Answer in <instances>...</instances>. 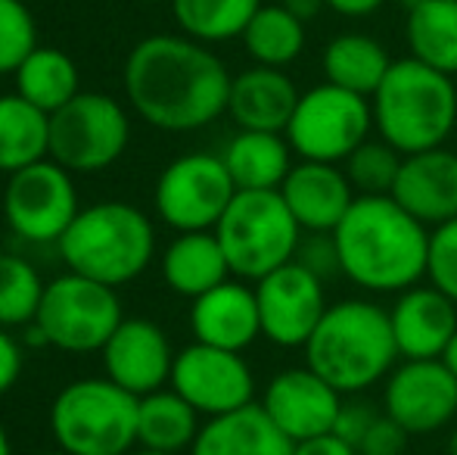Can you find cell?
<instances>
[{
    "label": "cell",
    "instance_id": "e575fe53",
    "mask_svg": "<svg viewBox=\"0 0 457 455\" xmlns=\"http://www.w3.org/2000/svg\"><path fill=\"white\" fill-rule=\"evenodd\" d=\"M37 47V29L29 4L0 0V75L16 72Z\"/></svg>",
    "mask_w": 457,
    "mask_h": 455
},
{
    "label": "cell",
    "instance_id": "836d02e7",
    "mask_svg": "<svg viewBox=\"0 0 457 455\" xmlns=\"http://www.w3.org/2000/svg\"><path fill=\"white\" fill-rule=\"evenodd\" d=\"M402 153L383 138H367L355 153L343 163L352 188L358 197H386L395 188V178L402 172Z\"/></svg>",
    "mask_w": 457,
    "mask_h": 455
},
{
    "label": "cell",
    "instance_id": "ba28073f",
    "mask_svg": "<svg viewBox=\"0 0 457 455\" xmlns=\"http://www.w3.org/2000/svg\"><path fill=\"white\" fill-rule=\"evenodd\" d=\"M373 131L370 97L330 81L299 94L287 125V140L299 159L343 165Z\"/></svg>",
    "mask_w": 457,
    "mask_h": 455
},
{
    "label": "cell",
    "instance_id": "5bb4252c",
    "mask_svg": "<svg viewBox=\"0 0 457 455\" xmlns=\"http://www.w3.org/2000/svg\"><path fill=\"white\" fill-rule=\"evenodd\" d=\"M383 412L408 437L445 431L457 418V377L442 358H402L383 381Z\"/></svg>",
    "mask_w": 457,
    "mask_h": 455
},
{
    "label": "cell",
    "instance_id": "4316f807",
    "mask_svg": "<svg viewBox=\"0 0 457 455\" xmlns=\"http://www.w3.org/2000/svg\"><path fill=\"white\" fill-rule=\"evenodd\" d=\"M408 56L442 75H457V0H411L404 16Z\"/></svg>",
    "mask_w": 457,
    "mask_h": 455
},
{
    "label": "cell",
    "instance_id": "6da1fadb",
    "mask_svg": "<svg viewBox=\"0 0 457 455\" xmlns=\"http://www.w3.org/2000/svg\"><path fill=\"white\" fill-rule=\"evenodd\" d=\"M230 79L205 44L187 35H150L128 54L125 94L144 122L162 131H196L228 113Z\"/></svg>",
    "mask_w": 457,
    "mask_h": 455
},
{
    "label": "cell",
    "instance_id": "681fc988",
    "mask_svg": "<svg viewBox=\"0 0 457 455\" xmlns=\"http://www.w3.org/2000/svg\"><path fill=\"white\" fill-rule=\"evenodd\" d=\"M140 4H162V0H140Z\"/></svg>",
    "mask_w": 457,
    "mask_h": 455
},
{
    "label": "cell",
    "instance_id": "ffe728a7",
    "mask_svg": "<svg viewBox=\"0 0 457 455\" xmlns=\"http://www.w3.org/2000/svg\"><path fill=\"white\" fill-rule=\"evenodd\" d=\"M389 322L402 358H439L457 331V303L436 284L420 281L395 293Z\"/></svg>",
    "mask_w": 457,
    "mask_h": 455
},
{
    "label": "cell",
    "instance_id": "3957f363",
    "mask_svg": "<svg viewBox=\"0 0 457 455\" xmlns=\"http://www.w3.org/2000/svg\"><path fill=\"white\" fill-rule=\"evenodd\" d=\"M302 350L308 368L318 371L343 396L377 387L402 358L389 309L361 297L327 306L324 318Z\"/></svg>",
    "mask_w": 457,
    "mask_h": 455
},
{
    "label": "cell",
    "instance_id": "60d3db41",
    "mask_svg": "<svg viewBox=\"0 0 457 455\" xmlns=\"http://www.w3.org/2000/svg\"><path fill=\"white\" fill-rule=\"evenodd\" d=\"M293 455H358V450H355V446H349V443H343L337 434H327V437L295 443Z\"/></svg>",
    "mask_w": 457,
    "mask_h": 455
},
{
    "label": "cell",
    "instance_id": "7dc6e473",
    "mask_svg": "<svg viewBox=\"0 0 457 455\" xmlns=\"http://www.w3.org/2000/svg\"><path fill=\"white\" fill-rule=\"evenodd\" d=\"M131 455H175V452H153V450H140V452H131Z\"/></svg>",
    "mask_w": 457,
    "mask_h": 455
},
{
    "label": "cell",
    "instance_id": "f907efd6",
    "mask_svg": "<svg viewBox=\"0 0 457 455\" xmlns=\"http://www.w3.org/2000/svg\"><path fill=\"white\" fill-rule=\"evenodd\" d=\"M0 203H4V190H0Z\"/></svg>",
    "mask_w": 457,
    "mask_h": 455
},
{
    "label": "cell",
    "instance_id": "83f0119b",
    "mask_svg": "<svg viewBox=\"0 0 457 455\" xmlns=\"http://www.w3.org/2000/svg\"><path fill=\"white\" fill-rule=\"evenodd\" d=\"M199 412L178 390H156L140 396L137 406V443L153 452L190 450L199 437Z\"/></svg>",
    "mask_w": 457,
    "mask_h": 455
},
{
    "label": "cell",
    "instance_id": "c3c4849f",
    "mask_svg": "<svg viewBox=\"0 0 457 455\" xmlns=\"http://www.w3.org/2000/svg\"><path fill=\"white\" fill-rule=\"evenodd\" d=\"M41 455H72V452H62V450H60V452H41Z\"/></svg>",
    "mask_w": 457,
    "mask_h": 455
},
{
    "label": "cell",
    "instance_id": "8992f818",
    "mask_svg": "<svg viewBox=\"0 0 457 455\" xmlns=\"http://www.w3.org/2000/svg\"><path fill=\"white\" fill-rule=\"evenodd\" d=\"M140 396L109 377L72 381L50 406L56 446L72 455H125L137 443Z\"/></svg>",
    "mask_w": 457,
    "mask_h": 455
},
{
    "label": "cell",
    "instance_id": "d590c367",
    "mask_svg": "<svg viewBox=\"0 0 457 455\" xmlns=\"http://www.w3.org/2000/svg\"><path fill=\"white\" fill-rule=\"evenodd\" d=\"M427 281L457 303V219L429 231Z\"/></svg>",
    "mask_w": 457,
    "mask_h": 455
},
{
    "label": "cell",
    "instance_id": "1f68e13d",
    "mask_svg": "<svg viewBox=\"0 0 457 455\" xmlns=\"http://www.w3.org/2000/svg\"><path fill=\"white\" fill-rule=\"evenodd\" d=\"M262 0H171L178 29L199 44H224L243 38Z\"/></svg>",
    "mask_w": 457,
    "mask_h": 455
},
{
    "label": "cell",
    "instance_id": "f5cc1de1",
    "mask_svg": "<svg viewBox=\"0 0 457 455\" xmlns=\"http://www.w3.org/2000/svg\"><path fill=\"white\" fill-rule=\"evenodd\" d=\"M408 4H411V0H408Z\"/></svg>",
    "mask_w": 457,
    "mask_h": 455
},
{
    "label": "cell",
    "instance_id": "7bdbcfd3",
    "mask_svg": "<svg viewBox=\"0 0 457 455\" xmlns=\"http://www.w3.org/2000/svg\"><path fill=\"white\" fill-rule=\"evenodd\" d=\"M283 6L293 10L302 22H308V19H314L320 10H324V0H283Z\"/></svg>",
    "mask_w": 457,
    "mask_h": 455
},
{
    "label": "cell",
    "instance_id": "f546056e",
    "mask_svg": "<svg viewBox=\"0 0 457 455\" xmlns=\"http://www.w3.org/2000/svg\"><path fill=\"white\" fill-rule=\"evenodd\" d=\"M16 94L35 104L37 110L54 115L56 110L79 97V69L60 47H41L37 44L29 60L16 69Z\"/></svg>",
    "mask_w": 457,
    "mask_h": 455
},
{
    "label": "cell",
    "instance_id": "ee69618b",
    "mask_svg": "<svg viewBox=\"0 0 457 455\" xmlns=\"http://www.w3.org/2000/svg\"><path fill=\"white\" fill-rule=\"evenodd\" d=\"M442 365H445L448 371H452V375L457 377V331H454V337L452 341H448V346H445V352H442Z\"/></svg>",
    "mask_w": 457,
    "mask_h": 455
},
{
    "label": "cell",
    "instance_id": "8fae6325",
    "mask_svg": "<svg viewBox=\"0 0 457 455\" xmlns=\"http://www.w3.org/2000/svg\"><path fill=\"white\" fill-rule=\"evenodd\" d=\"M234 194L237 184L221 153H187L162 169L153 200L165 225L184 234L215 231Z\"/></svg>",
    "mask_w": 457,
    "mask_h": 455
},
{
    "label": "cell",
    "instance_id": "b9f144b4",
    "mask_svg": "<svg viewBox=\"0 0 457 455\" xmlns=\"http://www.w3.org/2000/svg\"><path fill=\"white\" fill-rule=\"evenodd\" d=\"M324 6L343 19H367L383 10L386 0H324Z\"/></svg>",
    "mask_w": 457,
    "mask_h": 455
},
{
    "label": "cell",
    "instance_id": "f1b7e54d",
    "mask_svg": "<svg viewBox=\"0 0 457 455\" xmlns=\"http://www.w3.org/2000/svg\"><path fill=\"white\" fill-rule=\"evenodd\" d=\"M50 156V115L19 94L0 97V172L35 165Z\"/></svg>",
    "mask_w": 457,
    "mask_h": 455
},
{
    "label": "cell",
    "instance_id": "ac0fdd59",
    "mask_svg": "<svg viewBox=\"0 0 457 455\" xmlns=\"http://www.w3.org/2000/svg\"><path fill=\"white\" fill-rule=\"evenodd\" d=\"M280 197L305 234H333L358 194L343 165L299 159L283 178Z\"/></svg>",
    "mask_w": 457,
    "mask_h": 455
},
{
    "label": "cell",
    "instance_id": "d6986e66",
    "mask_svg": "<svg viewBox=\"0 0 457 455\" xmlns=\"http://www.w3.org/2000/svg\"><path fill=\"white\" fill-rule=\"evenodd\" d=\"M389 197L429 231L457 219V153L436 147L404 156Z\"/></svg>",
    "mask_w": 457,
    "mask_h": 455
},
{
    "label": "cell",
    "instance_id": "30bf717a",
    "mask_svg": "<svg viewBox=\"0 0 457 455\" xmlns=\"http://www.w3.org/2000/svg\"><path fill=\"white\" fill-rule=\"evenodd\" d=\"M131 125L109 94H85L50 115V159L69 172L109 169L125 153Z\"/></svg>",
    "mask_w": 457,
    "mask_h": 455
},
{
    "label": "cell",
    "instance_id": "603a6c76",
    "mask_svg": "<svg viewBox=\"0 0 457 455\" xmlns=\"http://www.w3.org/2000/svg\"><path fill=\"white\" fill-rule=\"evenodd\" d=\"M295 443L265 415L259 402L209 418L190 455H293Z\"/></svg>",
    "mask_w": 457,
    "mask_h": 455
},
{
    "label": "cell",
    "instance_id": "52a82bcc",
    "mask_svg": "<svg viewBox=\"0 0 457 455\" xmlns=\"http://www.w3.org/2000/svg\"><path fill=\"white\" fill-rule=\"evenodd\" d=\"M302 234L305 231L293 219L280 190H237L215 225L230 274L240 281H262L293 262Z\"/></svg>",
    "mask_w": 457,
    "mask_h": 455
},
{
    "label": "cell",
    "instance_id": "5b68a950",
    "mask_svg": "<svg viewBox=\"0 0 457 455\" xmlns=\"http://www.w3.org/2000/svg\"><path fill=\"white\" fill-rule=\"evenodd\" d=\"M56 247L69 272L85 274L106 287H121L140 278L153 262L156 231L144 209L131 203L103 200L81 209Z\"/></svg>",
    "mask_w": 457,
    "mask_h": 455
},
{
    "label": "cell",
    "instance_id": "7c38bea8",
    "mask_svg": "<svg viewBox=\"0 0 457 455\" xmlns=\"http://www.w3.org/2000/svg\"><path fill=\"white\" fill-rule=\"evenodd\" d=\"M0 209L12 234L31 243H60V237L81 213L72 172L50 156L12 172L6 178Z\"/></svg>",
    "mask_w": 457,
    "mask_h": 455
},
{
    "label": "cell",
    "instance_id": "9c48e42d",
    "mask_svg": "<svg viewBox=\"0 0 457 455\" xmlns=\"http://www.w3.org/2000/svg\"><path fill=\"white\" fill-rule=\"evenodd\" d=\"M125 322L115 287L91 281L85 274H62L44 287L35 324L44 331L47 346L62 352L103 350L112 331Z\"/></svg>",
    "mask_w": 457,
    "mask_h": 455
},
{
    "label": "cell",
    "instance_id": "277c9868",
    "mask_svg": "<svg viewBox=\"0 0 457 455\" xmlns=\"http://www.w3.org/2000/svg\"><path fill=\"white\" fill-rule=\"evenodd\" d=\"M373 131L402 156L445 147L457 128V85L452 75L414 56L395 60L370 97Z\"/></svg>",
    "mask_w": 457,
    "mask_h": 455
},
{
    "label": "cell",
    "instance_id": "2e32d148",
    "mask_svg": "<svg viewBox=\"0 0 457 455\" xmlns=\"http://www.w3.org/2000/svg\"><path fill=\"white\" fill-rule=\"evenodd\" d=\"M259 406L293 443H305L333 434L343 409V393L330 387L318 371L302 365V368L277 371L268 381Z\"/></svg>",
    "mask_w": 457,
    "mask_h": 455
},
{
    "label": "cell",
    "instance_id": "d4e9b609",
    "mask_svg": "<svg viewBox=\"0 0 457 455\" xmlns=\"http://www.w3.org/2000/svg\"><path fill=\"white\" fill-rule=\"evenodd\" d=\"M293 156L287 134L277 131H237L221 153L237 190H280Z\"/></svg>",
    "mask_w": 457,
    "mask_h": 455
},
{
    "label": "cell",
    "instance_id": "4dcf8cb0",
    "mask_svg": "<svg viewBox=\"0 0 457 455\" xmlns=\"http://www.w3.org/2000/svg\"><path fill=\"white\" fill-rule=\"evenodd\" d=\"M240 41L255 66L287 69L305 50V22L283 4H262Z\"/></svg>",
    "mask_w": 457,
    "mask_h": 455
},
{
    "label": "cell",
    "instance_id": "8d00e7d4",
    "mask_svg": "<svg viewBox=\"0 0 457 455\" xmlns=\"http://www.w3.org/2000/svg\"><path fill=\"white\" fill-rule=\"evenodd\" d=\"M295 262H299V265H305L308 272H314L320 281L343 278V268H339V253H337V240H333V234H302Z\"/></svg>",
    "mask_w": 457,
    "mask_h": 455
},
{
    "label": "cell",
    "instance_id": "ab89813d",
    "mask_svg": "<svg viewBox=\"0 0 457 455\" xmlns=\"http://www.w3.org/2000/svg\"><path fill=\"white\" fill-rule=\"evenodd\" d=\"M22 346L6 328H0V393L16 387L19 375H22Z\"/></svg>",
    "mask_w": 457,
    "mask_h": 455
},
{
    "label": "cell",
    "instance_id": "7a4b0ae2",
    "mask_svg": "<svg viewBox=\"0 0 457 455\" xmlns=\"http://www.w3.org/2000/svg\"><path fill=\"white\" fill-rule=\"evenodd\" d=\"M333 240L343 278L367 293H402L427 281L429 228L389 194L355 197Z\"/></svg>",
    "mask_w": 457,
    "mask_h": 455
},
{
    "label": "cell",
    "instance_id": "d6a6232c",
    "mask_svg": "<svg viewBox=\"0 0 457 455\" xmlns=\"http://www.w3.org/2000/svg\"><path fill=\"white\" fill-rule=\"evenodd\" d=\"M44 281L29 259L0 253V328H19L37 318L44 299Z\"/></svg>",
    "mask_w": 457,
    "mask_h": 455
},
{
    "label": "cell",
    "instance_id": "74e56055",
    "mask_svg": "<svg viewBox=\"0 0 457 455\" xmlns=\"http://www.w3.org/2000/svg\"><path fill=\"white\" fill-rule=\"evenodd\" d=\"M404 446H408V431L386 412H379L370 431L358 443V455H404Z\"/></svg>",
    "mask_w": 457,
    "mask_h": 455
},
{
    "label": "cell",
    "instance_id": "f35d334b",
    "mask_svg": "<svg viewBox=\"0 0 457 455\" xmlns=\"http://www.w3.org/2000/svg\"><path fill=\"white\" fill-rule=\"evenodd\" d=\"M377 415H379V409L367 406V402H343L333 434H337L343 443H349L358 450V443H361L364 434L370 431V425L377 421Z\"/></svg>",
    "mask_w": 457,
    "mask_h": 455
},
{
    "label": "cell",
    "instance_id": "e0dca14e",
    "mask_svg": "<svg viewBox=\"0 0 457 455\" xmlns=\"http://www.w3.org/2000/svg\"><path fill=\"white\" fill-rule=\"evenodd\" d=\"M100 352L109 381L134 396L156 393L171 381L175 350L165 331L150 318H125Z\"/></svg>",
    "mask_w": 457,
    "mask_h": 455
},
{
    "label": "cell",
    "instance_id": "7402d4cb",
    "mask_svg": "<svg viewBox=\"0 0 457 455\" xmlns=\"http://www.w3.org/2000/svg\"><path fill=\"white\" fill-rule=\"evenodd\" d=\"M295 104H299V88L283 69L249 66L230 79L228 115L240 131L283 134Z\"/></svg>",
    "mask_w": 457,
    "mask_h": 455
},
{
    "label": "cell",
    "instance_id": "484cf974",
    "mask_svg": "<svg viewBox=\"0 0 457 455\" xmlns=\"http://www.w3.org/2000/svg\"><path fill=\"white\" fill-rule=\"evenodd\" d=\"M392 63L395 60L389 56L386 44H379L377 38L364 35V31H343V35L330 38L320 50L324 81L345 88V91L364 94V97H373V91L386 79Z\"/></svg>",
    "mask_w": 457,
    "mask_h": 455
},
{
    "label": "cell",
    "instance_id": "9a60e30c",
    "mask_svg": "<svg viewBox=\"0 0 457 455\" xmlns=\"http://www.w3.org/2000/svg\"><path fill=\"white\" fill-rule=\"evenodd\" d=\"M255 299H259L262 337L283 350L305 346L330 306L327 281H320L295 259L255 281Z\"/></svg>",
    "mask_w": 457,
    "mask_h": 455
},
{
    "label": "cell",
    "instance_id": "bcb514c9",
    "mask_svg": "<svg viewBox=\"0 0 457 455\" xmlns=\"http://www.w3.org/2000/svg\"><path fill=\"white\" fill-rule=\"evenodd\" d=\"M448 455H457V431L448 437Z\"/></svg>",
    "mask_w": 457,
    "mask_h": 455
},
{
    "label": "cell",
    "instance_id": "cb8c5ba5",
    "mask_svg": "<svg viewBox=\"0 0 457 455\" xmlns=\"http://www.w3.org/2000/svg\"><path fill=\"white\" fill-rule=\"evenodd\" d=\"M162 274L171 291L190 299L224 284L230 278V265L215 231H184V234H178L162 256Z\"/></svg>",
    "mask_w": 457,
    "mask_h": 455
},
{
    "label": "cell",
    "instance_id": "816d5d0a",
    "mask_svg": "<svg viewBox=\"0 0 457 455\" xmlns=\"http://www.w3.org/2000/svg\"><path fill=\"white\" fill-rule=\"evenodd\" d=\"M22 4H29V0H22Z\"/></svg>",
    "mask_w": 457,
    "mask_h": 455
},
{
    "label": "cell",
    "instance_id": "f6af8a7d",
    "mask_svg": "<svg viewBox=\"0 0 457 455\" xmlns=\"http://www.w3.org/2000/svg\"><path fill=\"white\" fill-rule=\"evenodd\" d=\"M0 455H12L10 437H6V431H4V427H0Z\"/></svg>",
    "mask_w": 457,
    "mask_h": 455
},
{
    "label": "cell",
    "instance_id": "44dd1931",
    "mask_svg": "<svg viewBox=\"0 0 457 455\" xmlns=\"http://www.w3.org/2000/svg\"><path fill=\"white\" fill-rule=\"evenodd\" d=\"M190 328L196 343L243 352L262 337L255 287H249L240 278H228L224 284L212 287L209 293L193 299Z\"/></svg>",
    "mask_w": 457,
    "mask_h": 455
},
{
    "label": "cell",
    "instance_id": "4fadbf2b",
    "mask_svg": "<svg viewBox=\"0 0 457 455\" xmlns=\"http://www.w3.org/2000/svg\"><path fill=\"white\" fill-rule=\"evenodd\" d=\"M169 383L205 418H218L255 402V377L243 352L209 343H190L175 352Z\"/></svg>",
    "mask_w": 457,
    "mask_h": 455
}]
</instances>
